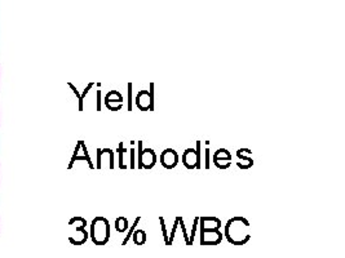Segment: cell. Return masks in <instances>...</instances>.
Wrapping results in <instances>:
<instances>
[{
    "mask_svg": "<svg viewBox=\"0 0 345 258\" xmlns=\"http://www.w3.org/2000/svg\"><path fill=\"white\" fill-rule=\"evenodd\" d=\"M177 228H179V217H176L175 218V222H173V226H172V232H171V235L168 236L170 246L173 244V239H175V235H176V232H177Z\"/></svg>",
    "mask_w": 345,
    "mask_h": 258,
    "instance_id": "cell-19",
    "label": "cell"
},
{
    "mask_svg": "<svg viewBox=\"0 0 345 258\" xmlns=\"http://www.w3.org/2000/svg\"><path fill=\"white\" fill-rule=\"evenodd\" d=\"M159 224H160V228H162V232H163L164 244H166L167 246H170V242H168V232H167L166 222H164V218H163V217H159Z\"/></svg>",
    "mask_w": 345,
    "mask_h": 258,
    "instance_id": "cell-18",
    "label": "cell"
},
{
    "mask_svg": "<svg viewBox=\"0 0 345 258\" xmlns=\"http://www.w3.org/2000/svg\"><path fill=\"white\" fill-rule=\"evenodd\" d=\"M251 224L244 217H233L225 224L224 236L233 246H244L251 240Z\"/></svg>",
    "mask_w": 345,
    "mask_h": 258,
    "instance_id": "cell-1",
    "label": "cell"
},
{
    "mask_svg": "<svg viewBox=\"0 0 345 258\" xmlns=\"http://www.w3.org/2000/svg\"><path fill=\"white\" fill-rule=\"evenodd\" d=\"M135 102L136 106L141 111H149V108H150V94H149V90H140V92L136 94Z\"/></svg>",
    "mask_w": 345,
    "mask_h": 258,
    "instance_id": "cell-9",
    "label": "cell"
},
{
    "mask_svg": "<svg viewBox=\"0 0 345 258\" xmlns=\"http://www.w3.org/2000/svg\"><path fill=\"white\" fill-rule=\"evenodd\" d=\"M131 239H133V243H135L136 246H144V244L146 243V239H148V236H146L145 231L137 230V228H136V230L133 231Z\"/></svg>",
    "mask_w": 345,
    "mask_h": 258,
    "instance_id": "cell-12",
    "label": "cell"
},
{
    "mask_svg": "<svg viewBox=\"0 0 345 258\" xmlns=\"http://www.w3.org/2000/svg\"><path fill=\"white\" fill-rule=\"evenodd\" d=\"M179 160H180L179 154H177L173 148H166V150H164L159 156L160 164H162V166H163L166 169L176 168V166L179 164Z\"/></svg>",
    "mask_w": 345,
    "mask_h": 258,
    "instance_id": "cell-5",
    "label": "cell"
},
{
    "mask_svg": "<svg viewBox=\"0 0 345 258\" xmlns=\"http://www.w3.org/2000/svg\"><path fill=\"white\" fill-rule=\"evenodd\" d=\"M200 228H221V221L217 217H199Z\"/></svg>",
    "mask_w": 345,
    "mask_h": 258,
    "instance_id": "cell-10",
    "label": "cell"
},
{
    "mask_svg": "<svg viewBox=\"0 0 345 258\" xmlns=\"http://www.w3.org/2000/svg\"><path fill=\"white\" fill-rule=\"evenodd\" d=\"M181 162L184 164L186 169L189 170H193V169H197V164H198V158H197V151L194 148H186L182 154Z\"/></svg>",
    "mask_w": 345,
    "mask_h": 258,
    "instance_id": "cell-8",
    "label": "cell"
},
{
    "mask_svg": "<svg viewBox=\"0 0 345 258\" xmlns=\"http://www.w3.org/2000/svg\"><path fill=\"white\" fill-rule=\"evenodd\" d=\"M117 152H118V156H119V160H118V168L119 169H128V166H126V164H124V154H126V152H128V151L124 148L123 142H119V144H118V148H117Z\"/></svg>",
    "mask_w": 345,
    "mask_h": 258,
    "instance_id": "cell-13",
    "label": "cell"
},
{
    "mask_svg": "<svg viewBox=\"0 0 345 258\" xmlns=\"http://www.w3.org/2000/svg\"><path fill=\"white\" fill-rule=\"evenodd\" d=\"M206 144H207V148H206V164H204V168L206 169H210V166H211V159H210V141H206Z\"/></svg>",
    "mask_w": 345,
    "mask_h": 258,
    "instance_id": "cell-22",
    "label": "cell"
},
{
    "mask_svg": "<svg viewBox=\"0 0 345 258\" xmlns=\"http://www.w3.org/2000/svg\"><path fill=\"white\" fill-rule=\"evenodd\" d=\"M251 155H252V151L250 150V148H239V150L237 151V158L239 160H242V162H246V164L250 168H252L253 166V160L252 158H251Z\"/></svg>",
    "mask_w": 345,
    "mask_h": 258,
    "instance_id": "cell-11",
    "label": "cell"
},
{
    "mask_svg": "<svg viewBox=\"0 0 345 258\" xmlns=\"http://www.w3.org/2000/svg\"><path fill=\"white\" fill-rule=\"evenodd\" d=\"M150 88H149V94H150V108L149 111H154V83H150Z\"/></svg>",
    "mask_w": 345,
    "mask_h": 258,
    "instance_id": "cell-20",
    "label": "cell"
},
{
    "mask_svg": "<svg viewBox=\"0 0 345 258\" xmlns=\"http://www.w3.org/2000/svg\"><path fill=\"white\" fill-rule=\"evenodd\" d=\"M141 221V217H136V220H135V222H133V224L130 228V231H128V234H127V236L124 238V240H123V243H122V246H126L127 244H128V242H130V239H131V236H132V234H133V231L136 230V228H137V224H139V222Z\"/></svg>",
    "mask_w": 345,
    "mask_h": 258,
    "instance_id": "cell-15",
    "label": "cell"
},
{
    "mask_svg": "<svg viewBox=\"0 0 345 258\" xmlns=\"http://www.w3.org/2000/svg\"><path fill=\"white\" fill-rule=\"evenodd\" d=\"M177 217H179V226H180V228H181L182 235H184V240H185V246H189V234H188V230H186L185 222H184L182 217H180V216H177Z\"/></svg>",
    "mask_w": 345,
    "mask_h": 258,
    "instance_id": "cell-17",
    "label": "cell"
},
{
    "mask_svg": "<svg viewBox=\"0 0 345 258\" xmlns=\"http://www.w3.org/2000/svg\"><path fill=\"white\" fill-rule=\"evenodd\" d=\"M123 96L118 90H110L105 96V104L110 111H119L123 108Z\"/></svg>",
    "mask_w": 345,
    "mask_h": 258,
    "instance_id": "cell-6",
    "label": "cell"
},
{
    "mask_svg": "<svg viewBox=\"0 0 345 258\" xmlns=\"http://www.w3.org/2000/svg\"><path fill=\"white\" fill-rule=\"evenodd\" d=\"M224 239V234L217 228H200V246H219Z\"/></svg>",
    "mask_w": 345,
    "mask_h": 258,
    "instance_id": "cell-3",
    "label": "cell"
},
{
    "mask_svg": "<svg viewBox=\"0 0 345 258\" xmlns=\"http://www.w3.org/2000/svg\"><path fill=\"white\" fill-rule=\"evenodd\" d=\"M91 236L96 246H105L110 239V224L104 217H97L91 224Z\"/></svg>",
    "mask_w": 345,
    "mask_h": 258,
    "instance_id": "cell-2",
    "label": "cell"
},
{
    "mask_svg": "<svg viewBox=\"0 0 345 258\" xmlns=\"http://www.w3.org/2000/svg\"><path fill=\"white\" fill-rule=\"evenodd\" d=\"M212 162L216 168L221 169V170H226V169H229L231 166V154L226 148H219L213 154Z\"/></svg>",
    "mask_w": 345,
    "mask_h": 258,
    "instance_id": "cell-4",
    "label": "cell"
},
{
    "mask_svg": "<svg viewBox=\"0 0 345 258\" xmlns=\"http://www.w3.org/2000/svg\"><path fill=\"white\" fill-rule=\"evenodd\" d=\"M128 228H130L128 218H126V217H118V218L115 220V230H117L118 232H124V231L128 230Z\"/></svg>",
    "mask_w": 345,
    "mask_h": 258,
    "instance_id": "cell-14",
    "label": "cell"
},
{
    "mask_svg": "<svg viewBox=\"0 0 345 258\" xmlns=\"http://www.w3.org/2000/svg\"><path fill=\"white\" fill-rule=\"evenodd\" d=\"M157 164V154L153 148H144L141 154V168L150 170Z\"/></svg>",
    "mask_w": 345,
    "mask_h": 258,
    "instance_id": "cell-7",
    "label": "cell"
},
{
    "mask_svg": "<svg viewBox=\"0 0 345 258\" xmlns=\"http://www.w3.org/2000/svg\"><path fill=\"white\" fill-rule=\"evenodd\" d=\"M198 224H199V217H195L194 222H193V226H191L190 236H189V246H190L194 244L195 235H197V231H198Z\"/></svg>",
    "mask_w": 345,
    "mask_h": 258,
    "instance_id": "cell-16",
    "label": "cell"
},
{
    "mask_svg": "<svg viewBox=\"0 0 345 258\" xmlns=\"http://www.w3.org/2000/svg\"><path fill=\"white\" fill-rule=\"evenodd\" d=\"M195 151H197V158H198V164H197V169L200 170L202 168V163H200V140L197 141V146H195Z\"/></svg>",
    "mask_w": 345,
    "mask_h": 258,
    "instance_id": "cell-23",
    "label": "cell"
},
{
    "mask_svg": "<svg viewBox=\"0 0 345 258\" xmlns=\"http://www.w3.org/2000/svg\"><path fill=\"white\" fill-rule=\"evenodd\" d=\"M128 111H132V83H128Z\"/></svg>",
    "mask_w": 345,
    "mask_h": 258,
    "instance_id": "cell-24",
    "label": "cell"
},
{
    "mask_svg": "<svg viewBox=\"0 0 345 258\" xmlns=\"http://www.w3.org/2000/svg\"><path fill=\"white\" fill-rule=\"evenodd\" d=\"M130 156H131V160H130V166H128V168L136 169V148H132L130 150Z\"/></svg>",
    "mask_w": 345,
    "mask_h": 258,
    "instance_id": "cell-21",
    "label": "cell"
}]
</instances>
